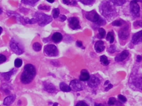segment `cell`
I'll list each match as a JSON object with an SVG mask.
<instances>
[{"label":"cell","mask_w":142,"mask_h":106,"mask_svg":"<svg viewBox=\"0 0 142 106\" xmlns=\"http://www.w3.org/2000/svg\"><path fill=\"white\" fill-rule=\"evenodd\" d=\"M76 44L79 47H81L82 46V43L80 41H77Z\"/></svg>","instance_id":"40"},{"label":"cell","mask_w":142,"mask_h":106,"mask_svg":"<svg viewBox=\"0 0 142 106\" xmlns=\"http://www.w3.org/2000/svg\"><path fill=\"white\" fill-rule=\"evenodd\" d=\"M60 88L62 91L64 92H69L71 91V89L69 86L64 82H61L59 85Z\"/></svg>","instance_id":"20"},{"label":"cell","mask_w":142,"mask_h":106,"mask_svg":"<svg viewBox=\"0 0 142 106\" xmlns=\"http://www.w3.org/2000/svg\"><path fill=\"white\" fill-rule=\"evenodd\" d=\"M79 1L84 4L88 5H90L93 3L94 0H79Z\"/></svg>","instance_id":"31"},{"label":"cell","mask_w":142,"mask_h":106,"mask_svg":"<svg viewBox=\"0 0 142 106\" xmlns=\"http://www.w3.org/2000/svg\"><path fill=\"white\" fill-rule=\"evenodd\" d=\"M88 80V84L89 86L92 88L97 87L100 83V81L99 78L96 76H91V77Z\"/></svg>","instance_id":"11"},{"label":"cell","mask_w":142,"mask_h":106,"mask_svg":"<svg viewBox=\"0 0 142 106\" xmlns=\"http://www.w3.org/2000/svg\"><path fill=\"white\" fill-rule=\"evenodd\" d=\"M90 78L89 73L86 70H82L81 73L79 77L80 80L85 81L88 80Z\"/></svg>","instance_id":"18"},{"label":"cell","mask_w":142,"mask_h":106,"mask_svg":"<svg viewBox=\"0 0 142 106\" xmlns=\"http://www.w3.org/2000/svg\"><path fill=\"white\" fill-rule=\"evenodd\" d=\"M59 10L58 9H55L53 10V17L54 18H57L59 17Z\"/></svg>","instance_id":"30"},{"label":"cell","mask_w":142,"mask_h":106,"mask_svg":"<svg viewBox=\"0 0 142 106\" xmlns=\"http://www.w3.org/2000/svg\"><path fill=\"white\" fill-rule=\"evenodd\" d=\"M109 52L110 53L115 52L116 51V47L114 45H111L109 48Z\"/></svg>","instance_id":"37"},{"label":"cell","mask_w":142,"mask_h":106,"mask_svg":"<svg viewBox=\"0 0 142 106\" xmlns=\"http://www.w3.org/2000/svg\"><path fill=\"white\" fill-rule=\"evenodd\" d=\"M63 2L67 5H75L77 4L76 0H63Z\"/></svg>","instance_id":"28"},{"label":"cell","mask_w":142,"mask_h":106,"mask_svg":"<svg viewBox=\"0 0 142 106\" xmlns=\"http://www.w3.org/2000/svg\"><path fill=\"white\" fill-rule=\"evenodd\" d=\"M142 31H141L133 35L132 38V42L133 44H138L141 43L142 40Z\"/></svg>","instance_id":"12"},{"label":"cell","mask_w":142,"mask_h":106,"mask_svg":"<svg viewBox=\"0 0 142 106\" xmlns=\"http://www.w3.org/2000/svg\"><path fill=\"white\" fill-rule=\"evenodd\" d=\"M129 55V52L127 50H124L120 54H119L115 57V60L116 62L123 61Z\"/></svg>","instance_id":"13"},{"label":"cell","mask_w":142,"mask_h":106,"mask_svg":"<svg viewBox=\"0 0 142 106\" xmlns=\"http://www.w3.org/2000/svg\"><path fill=\"white\" fill-rule=\"evenodd\" d=\"M100 59L101 62L102 63V65H104L105 66H107L109 65V62L107 57H106L105 56L103 55L101 56L100 57Z\"/></svg>","instance_id":"22"},{"label":"cell","mask_w":142,"mask_h":106,"mask_svg":"<svg viewBox=\"0 0 142 106\" xmlns=\"http://www.w3.org/2000/svg\"><path fill=\"white\" fill-rule=\"evenodd\" d=\"M116 99L113 97H110L109 99V101H108V104L110 106H112L115 104V103L116 102Z\"/></svg>","instance_id":"32"},{"label":"cell","mask_w":142,"mask_h":106,"mask_svg":"<svg viewBox=\"0 0 142 106\" xmlns=\"http://www.w3.org/2000/svg\"><path fill=\"white\" fill-rule=\"evenodd\" d=\"M137 61L138 62H140L141 61V59H142V57L141 56L138 55L137 56Z\"/></svg>","instance_id":"42"},{"label":"cell","mask_w":142,"mask_h":106,"mask_svg":"<svg viewBox=\"0 0 142 106\" xmlns=\"http://www.w3.org/2000/svg\"><path fill=\"white\" fill-rule=\"evenodd\" d=\"M58 103H55L53 104V106H58Z\"/></svg>","instance_id":"47"},{"label":"cell","mask_w":142,"mask_h":106,"mask_svg":"<svg viewBox=\"0 0 142 106\" xmlns=\"http://www.w3.org/2000/svg\"><path fill=\"white\" fill-rule=\"evenodd\" d=\"M106 32L105 29L102 28H100L99 29V35L98 36V37L100 39H102L104 38L105 36Z\"/></svg>","instance_id":"26"},{"label":"cell","mask_w":142,"mask_h":106,"mask_svg":"<svg viewBox=\"0 0 142 106\" xmlns=\"http://www.w3.org/2000/svg\"><path fill=\"white\" fill-rule=\"evenodd\" d=\"M3 31V29L1 27H0V35H1V34L2 33V32Z\"/></svg>","instance_id":"45"},{"label":"cell","mask_w":142,"mask_h":106,"mask_svg":"<svg viewBox=\"0 0 142 106\" xmlns=\"http://www.w3.org/2000/svg\"><path fill=\"white\" fill-rule=\"evenodd\" d=\"M109 81H106L105 82V83L104 84V85H107L108 84H109Z\"/></svg>","instance_id":"46"},{"label":"cell","mask_w":142,"mask_h":106,"mask_svg":"<svg viewBox=\"0 0 142 106\" xmlns=\"http://www.w3.org/2000/svg\"><path fill=\"white\" fill-rule=\"evenodd\" d=\"M122 24H123V22L120 20H117V21H113V22L112 23V25L115 26H121Z\"/></svg>","instance_id":"34"},{"label":"cell","mask_w":142,"mask_h":106,"mask_svg":"<svg viewBox=\"0 0 142 106\" xmlns=\"http://www.w3.org/2000/svg\"><path fill=\"white\" fill-rule=\"evenodd\" d=\"M118 98L119 100L123 102H126L127 101V99L123 95H118Z\"/></svg>","instance_id":"36"},{"label":"cell","mask_w":142,"mask_h":106,"mask_svg":"<svg viewBox=\"0 0 142 106\" xmlns=\"http://www.w3.org/2000/svg\"><path fill=\"white\" fill-rule=\"evenodd\" d=\"M44 52L49 57H56L59 54L56 46L53 44L48 45L45 46Z\"/></svg>","instance_id":"5"},{"label":"cell","mask_w":142,"mask_h":106,"mask_svg":"<svg viewBox=\"0 0 142 106\" xmlns=\"http://www.w3.org/2000/svg\"><path fill=\"white\" fill-rule=\"evenodd\" d=\"M94 106H103V105L101 104H98V103H95L94 105Z\"/></svg>","instance_id":"43"},{"label":"cell","mask_w":142,"mask_h":106,"mask_svg":"<svg viewBox=\"0 0 142 106\" xmlns=\"http://www.w3.org/2000/svg\"><path fill=\"white\" fill-rule=\"evenodd\" d=\"M22 60L21 59L17 58L16 59L14 62L15 66L17 68H19L22 65Z\"/></svg>","instance_id":"27"},{"label":"cell","mask_w":142,"mask_h":106,"mask_svg":"<svg viewBox=\"0 0 142 106\" xmlns=\"http://www.w3.org/2000/svg\"><path fill=\"white\" fill-rule=\"evenodd\" d=\"M38 9L41 10H49L50 9V7L49 6H40L38 7Z\"/></svg>","instance_id":"35"},{"label":"cell","mask_w":142,"mask_h":106,"mask_svg":"<svg viewBox=\"0 0 142 106\" xmlns=\"http://www.w3.org/2000/svg\"><path fill=\"white\" fill-rule=\"evenodd\" d=\"M24 21L26 24H35L37 23V20L35 18L30 19L28 18H26L25 19H24Z\"/></svg>","instance_id":"29"},{"label":"cell","mask_w":142,"mask_h":106,"mask_svg":"<svg viewBox=\"0 0 142 106\" xmlns=\"http://www.w3.org/2000/svg\"><path fill=\"white\" fill-rule=\"evenodd\" d=\"M129 36L128 28L125 27L122 29L119 32V36L122 40H126Z\"/></svg>","instance_id":"14"},{"label":"cell","mask_w":142,"mask_h":106,"mask_svg":"<svg viewBox=\"0 0 142 106\" xmlns=\"http://www.w3.org/2000/svg\"><path fill=\"white\" fill-rule=\"evenodd\" d=\"M36 73V71L33 65L31 64L26 65L20 76L21 82L24 84L31 83L35 77Z\"/></svg>","instance_id":"1"},{"label":"cell","mask_w":142,"mask_h":106,"mask_svg":"<svg viewBox=\"0 0 142 106\" xmlns=\"http://www.w3.org/2000/svg\"><path fill=\"white\" fill-rule=\"evenodd\" d=\"M7 60L6 56L3 54H0V64L5 62Z\"/></svg>","instance_id":"33"},{"label":"cell","mask_w":142,"mask_h":106,"mask_svg":"<svg viewBox=\"0 0 142 106\" xmlns=\"http://www.w3.org/2000/svg\"><path fill=\"white\" fill-rule=\"evenodd\" d=\"M140 1V0H133L130 4V11L131 13L134 15L138 14L140 11V7L137 3L138 2Z\"/></svg>","instance_id":"7"},{"label":"cell","mask_w":142,"mask_h":106,"mask_svg":"<svg viewBox=\"0 0 142 106\" xmlns=\"http://www.w3.org/2000/svg\"><path fill=\"white\" fill-rule=\"evenodd\" d=\"M62 38L63 36L59 32L55 33L52 36L53 41L55 43H59L62 40Z\"/></svg>","instance_id":"19"},{"label":"cell","mask_w":142,"mask_h":106,"mask_svg":"<svg viewBox=\"0 0 142 106\" xmlns=\"http://www.w3.org/2000/svg\"><path fill=\"white\" fill-rule=\"evenodd\" d=\"M44 89L49 93H53L56 92V89L53 84L49 82H45L43 83Z\"/></svg>","instance_id":"10"},{"label":"cell","mask_w":142,"mask_h":106,"mask_svg":"<svg viewBox=\"0 0 142 106\" xmlns=\"http://www.w3.org/2000/svg\"><path fill=\"white\" fill-rule=\"evenodd\" d=\"M85 16L88 20L92 22L96 23L97 22L100 18L99 14L95 10H92L87 12Z\"/></svg>","instance_id":"6"},{"label":"cell","mask_w":142,"mask_h":106,"mask_svg":"<svg viewBox=\"0 0 142 106\" xmlns=\"http://www.w3.org/2000/svg\"><path fill=\"white\" fill-rule=\"evenodd\" d=\"M2 12H3V10H2V9L1 8H0V14H1L2 13Z\"/></svg>","instance_id":"48"},{"label":"cell","mask_w":142,"mask_h":106,"mask_svg":"<svg viewBox=\"0 0 142 106\" xmlns=\"http://www.w3.org/2000/svg\"><path fill=\"white\" fill-rule=\"evenodd\" d=\"M47 1L49 3H53L54 2V0H47Z\"/></svg>","instance_id":"44"},{"label":"cell","mask_w":142,"mask_h":106,"mask_svg":"<svg viewBox=\"0 0 142 106\" xmlns=\"http://www.w3.org/2000/svg\"><path fill=\"white\" fill-rule=\"evenodd\" d=\"M35 16L39 25L41 26H44L52 21V18L51 16H48L43 13L37 12L35 13Z\"/></svg>","instance_id":"3"},{"label":"cell","mask_w":142,"mask_h":106,"mask_svg":"<svg viewBox=\"0 0 142 106\" xmlns=\"http://www.w3.org/2000/svg\"><path fill=\"white\" fill-rule=\"evenodd\" d=\"M60 18V20H61V21H62V22L65 21L66 20V18H67L66 17L65 15H61Z\"/></svg>","instance_id":"41"},{"label":"cell","mask_w":142,"mask_h":106,"mask_svg":"<svg viewBox=\"0 0 142 106\" xmlns=\"http://www.w3.org/2000/svg\"><path fill=\"white\" fill-rule=\"evenodd\" d=\"M106 40L108 41H110V43H112L114 41V35L113 32H109L107 34L106 36Z\"/></svg>","instance_id":"23"},{"label":"cell","mask_w":142,"mask_h":106,"mask_svg":"<svg viewBox=\"0 0 142 106\" xmlns=\"http://www.w3.org/2000/svg\"><path fill=\"white\" fill-rule=\"evenodd\" d=\"M32 48L34 51L38 52L41 50L42 48V45L40 43L36 42L34 43L32 45Z\"/></svg>","instance_id":"24"},{"label":"cell","mask_w":142,"mask_h":106,"mask_svg":"<svg viewBox=\"0 0 142 106\" xmlns=\"http://www.w3.org/2000/svg\"><path fill=\"white\" fill-rule=\"evenodd\" d=\"M16 95L15 94H13L6 97L3 101V105L5 106H10L14 102L16 99Z\"/></svg>","instance_id":"15"},{"label":"cell","mask_w":142,"mask_h":106,"mask_svg":"<svg viewBox=\"0 0 142 106\" xmlns=\"http://www.w3.org/2000/svg\"><path fill=\"white\" fill-rule=\"evenodd\" d=\"M100 10L102 15L107 18H112L117 13L114 7L107 1L102 2L100 6Z\"/></svg>","instance_id":"2"},{"label":"cell","mask_w":142,"mask_h":106,"mask_svg":"<svg viewBox=\"0 0 142 106\" xmlns=\"http://www.w3.org/2000/svg\"><path fill=\"white\" fill-rule=\"evenodd\" d=\"M16 70H15L14 68H13L11 71H9L8 72L1 73L0 74L5 81H8L10 80L11 76L16 72Z\"/></svg>","instance_id":"16"},{"label":"cell","mask_w":142,"mask_h":106,"mask_svg":"<svg viewBox=\"0 0 142 106\" xmlns=\"http://www.w3.org/2000/svg\"><path fill=\"white\" fill-rule=\"evenodd\" d=\"M10 48L13 52L20 55L24 53V47L20 43L14 39H12L10 42Z\"/></svg>","instance_id":"4"},{"label":"cell","mask_w":142,"mask_h":106,"mask_svg":"<svg viewBox=\"0 0 142 106\" xmlns=\"http://www.w3.org/2000/svg\"><path fill=\"white\" fill-rule=\"evenodd\" d=\"M69 26L71 29L74 30H77L80 29V25H79V22L77 18L72 17L69 19Z\"/></svg>","instance_id":"9"},{"label":"cell","mask_w":142,"mask_h":106,"mask_svg":"<svg viewBox=\"0 0 142 106\" xmlns=\"http://www.w3.org/2000/svg\"><path fill=\"white\" fill-rule=\"evenodd\" d=\"M76 106H88V105L85 102L80 101L77 104Z\"/></svg>","instance_id":"38"},{"label":"cell","mask_w":142,"mask_h":106,"mask_svg":"<svg viewBox=\"0 0 142 106\" xmlns=\"http://www.w3.org/2000/svg\"><path fill=\"white\" fill-rule=\"evenodd\" d=\"M39 0H21L23 3L26 5L33 6Z\"/></svg>","instance_id":"21"},{"label":"cell","mask_w":142,"mask_h":106,"mask_svg":"<svg viewBox=\"0 0 142 106\" xmlns=\"http://www.w3.org/2000/svg\"><path fill=\"white\" fill-rule=\"evenodd\" d=\"M70 87L74 91H79L83 90V87L78 80L74 79L70 82Z\"/></svg>","instance_id":"8"},{"label":"cell","mask_w":142,"mask_h":106,"mask_svg":"<svg viewBox=\"0 0 142 106\" xmlns=\"http://www.w3.org/2000/svg\"><path fill=\"white\" fill-rule=\"evenodd\" d=\"M105 47L104 46V43L101 40H99L96 42L95 45V51L97 53H100L103 51Z\"/></svg>","instance_id":"17"},{"label":"cell","mask_w":142,"mask_h":106,"mask_svg":"<svg viewBox=\"0 0 142 106\" xmlns=\"http://www.w3.org/2000/svg\"><path fill=\"white\" fill-rule=\"evenodd\" d=\"M112 87H113V85L111 84H109L107 87L105 88V91H109V90H110V89L112 88Z\"/></svg>","instance_id":"39"},{"label":"cell","mask_w":142,"mask_h":106,"mask_svg":"<svg viewBox=\"0 0 142 106\" xmlns=\"http://www.w3.org/2000/svg\"><path fill=\"white\" fill-rule=\"evenodd\" d=\"M21 100H19V101H18V105H21Z\"/></svg>","instance_id":"49"},{"label":"cell","mask_w":142,"mask_h":106,"mask_svg":"<svg viewBox=\"0 0 142 106\" xmlns=\"http://www.w3.org/2000/svg\"><path fill=\"white\" fill-rule=\"evenodd\" d=\"M110 1L117 6H121L125 3L126 0H110Z\"/></svg>","instance_id":"25"}]
</instances>
